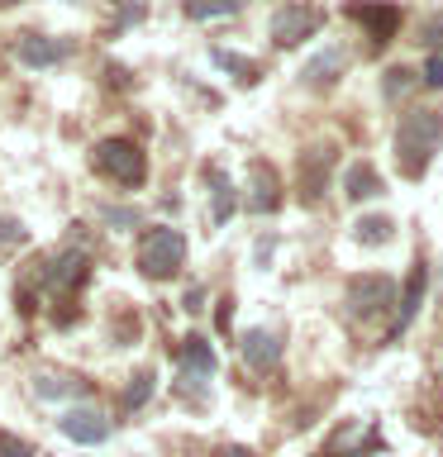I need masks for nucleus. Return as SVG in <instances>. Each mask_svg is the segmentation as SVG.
Returning a JSON list of instances; mask_svg holds the SVG:
<instances>
[{
  "instance_id": "nucleus-1",
  "label": "nucleus",
  "mask_w": 443,
  "mask_h": 457,
  "mask_svg": "<svg viewBox=\"0 0 443 457\" xmlns=\"http://www.w3.org/2000/svg\"><path fill=\"white\" fill-rule=\"evenodd\" d=\"M443 143V114L439 110H410L396 129V162H400V177L420 181L429 162H434Z\"/></svg>"
},
{
  "instance_id": "nucleus-2",
  "label": "nucleus",
  "mask_w": 443,
  "mask_h": 457,
  "mask_svg": "<svg viewBox=\"0 0 443 457\" xmlns=\"http://www.w3.org/2000/svg\"><path fill=\"white\" fill-rule=\"evenodd\" d=\"M181 262H186V234H181V228L157 224V228L143 234V243H138V271L148 281H171L181 271Z\"/></svg>"
},
{
  "instance_id": "nucleus-3",
  "label": "nucleus",
  "mask_w": 443,
  "mask_h": 457,
  "mask_svg": "<svg viewBox=\"0 0 443 457\" xmlns=\"http://www.w3.org/2000/svg\"><path fill=\"white\" fill-rule=\"evenodd\" d=\"M96 171L134 191V186L148 181V157H143V148L129 138H105V143H96Z\"/></svg>"
},
{
  "instance_id": "nucleus-4",
  "label": "nucleus",
  "mask_w": 443,
  "mask_h": 457,
  "mask_svg": "<svg viewBox=\"0 0 443 457\" xmlns=\"http://www.w3.org/2000/svg\"><path fill=\"white\" fill-rule=\"evenodd\" d=\"M343 295H348L353 320H377L381 310L396 305V281L386 277V271H363V277H348Z\"/></svg>"
},
{
  "instance_id": "nucleus-5",
  "label": "nucleus",
  "mask_w": 443,
  "mask_h": 457,
  "mask_svg": "<svg viewBox=\"0 0 443 457\" xmlns=\"http://www.w3.org/2000/svg\"><path fill=\"white\" fill-rule=\"evenodd\" d=\"M324 14L305 5V0H291V5H277V14H272V43L277 48H296V43H305L310 34H320Z\"/></svg>"
},
{
  "instance_id": "nucleus-6",
  "label": "nucleus",
  "mask_w": 443,
  "mask_h": 457,
  "mask_svg": "<svg viewBox=\"0 0 443 457\" xmlns=\"http://www.w3.org/2000/svg\"><path fill=\"white\" fill-rule=\"evenodd\" d=\"M339 162V148L334 143H314V148L300 153V200L314 205L324 191H329V171Z\"/></svg>"
},
{
  "instance_id": "nucleus-7",
  "label": "nucleus",
  "mask_w": 443,
  "mask_h": 457,
  "mask_svg": "<svg viewBox=\"0 0 443 457\" xmlns=\"http://www.w3.org/2000/svg\"><path fill=\"white\" fill-rule=\"evenodd\" d=\"M86 271H91V257H86L81 248H63L38 277H43V286H53V291L67 295V291H77V286L86 281Z\"/></svg>"
},
{
  "instance_id": "nucleus-8",
  "label": "nucleus",
  "mask_w": 443,
  "mask_h": 457,
  "mask_svg": "<svg viewBox=\"0 0 443 457\" xmlns=\"http://www.w3.org/2000/svg\"><path fill=\"white\" fill-rule=\"evenodd\" d=\"M348 14L372 34V43H391L396 29H400V10L396 5H381V0H353Z\"/></svg>"
},
{
  "instance_id": "nucleus-9",
  "label": "nucleus",
  "mask_w": 443,
  "mask_h": 457,
  "mask_svg": "<svg viewBox=\"0 0 443 457\" xmlns=\"http://www.w3.org/2000/svg\"><path fill=\"white\" fill-rule=\"evenodd\" d=\"M57 428H63L71 443H86V448H96V443H105V438H110V420H105L100 410H91V405L67 410L63 420H57Z\"/></svg>"
},
{
  "instance_id": "nucleus-10",
  "label": "nucleus",
  "mask_w": 443,
  "mask_h": 457,
  "mask_svg": "<svg viewBox=\"0 0 443 457\" xmlns=\"http://www.w3.org/2000/svg\"><path fill=\"white\" fill-rule=\"evenodd\" d=\"M343 71H348V53L343 48H324V53H314L305 67H300V81L310 86V91H329Z\"/></svg>"
},
{
  "instance_id": "nucleus-11",
  "label": "nucleus",
  "mask_w": 443,
  "mask_h": 457,
  "mask_svg": "<svg viewBox=\"0 0 443 457\" xmlns=\"http://www.w3.org/2000/svg\"><path fill=\"white\" fill-rule=\"evenodd\" d=\"M243 357L253 371H277L281 367V338L272 328H248L243 334Z\"/></svg>"
},
{
  "instance_id": "nucleus-12",
  "label": "nucleus",
  "mask_w": 443,
  "mask_h": 457,
  "mask_svg": "<svg viewBox=\"0 0 443 457\" xmlns=\"http://www.w3.org/2000/svg\"><path fill=\"white\" fill-rule=\"evenodd\" d=\"M71 43H57V38H43V34H24L20 38V62L24 67H57L67 62Z\"/></svg>"
},
{
  "instance_id": "nucleus-13",
  "label": "nucleus",
  "mask_w": 443,
  "mask_h": 457,
  "mask_svg": "<svg viewBox=\"0 0 443 457\" xmlns=\"http://www.w3.org/2000/svg\"><path fill=\"white\" fill-rule=\"evenodd\" d=\"M424 286H429V267H424V262H414V267H410V281H405V295L396 300V305H400V310H396V328H391L396 338L410 328L414 310H420V300H424Z\"/></svg>"
},
{
  "instance_id": "nucleus-14",
  "label": "nucleus",
  "mask_w": 443,
  "mask_h": 457,
  "mask_svg": "<svg viewBox=\"0 0 443 457\" xmlns=\"http://www.w3.org/2000/svg\"><path fill=\"white\" fill-rule=\"evenodd\" d=\"M181 367H186V381H196V386H205L214 377V353L200 334H191L181 343Z\"/></svg>"
},
{
  "instance_id": "nucleus-15",
  "label": "nucleus",
  "mask_w": 443,
  "mask_h": 457,
  "mask_svg": "<svg viewBox=\"0 0 443 457\" xmlns=\"http://www.w3.org/2000/svg\"><path fill=\"white\" fill-rule=\"evenodd\" d=\"M281 205V181H277V171L263 167V162H253V195H248V210L253 214H272Z\"/></svg>"
},
{
  "instance_id": "nucleus-16",
  "label": "nucleus",
  "mask_w": 443,
  "mask_h": 457,
  "mask_svg": "<svg viewBox=\"0 0 443 457\" xmlns=\"http://www.w3.org/2000/svg\"><path fill=\"white\" fill-rule=\"evenodd\" d=\"M34 391H38V400L86 395V377H77V371H34Z\"/></svg>"
},
{
  "instance_id": "nucleus-17",
  "label": "nucleus",
  "mask_w": 443,
  "mask_h": 457,
  "mask_svg": "<svg viewBox=\"0 0 443 457\" xmlns=\"http://www.w3.org/2000/svg\"><path fill=\"white\" fill-rule=\"evenodd\" d=\"M386 186H381V177H377V167L372 162H348V171H343V195L348 200H372V195H381Z\"/></svg>"
},
{
  "instance_id": "nucleus-18",
  "label": "nucleus",
  "mask_w": 443,
  "mask_h": 457,
  "mask_svg": "<svg viewBox=\"0 0 443 457\" xmlns=\"http://www.w3.org/2000/svg\"><path fill=\"white\" fill-rule=\"evenodd\" d=\"M205 181H210V195H214V224H224L229 214H234V205H238L234 181H229L220 167H205Z\"/></svg>"
},
{
  "instance_id": "nucleus-19",
  "label": "nucleus",
  "mask_w": 443,
  "mask_h": 457,
  "mask_svg": "<svg viewBox=\"0 0 443 457\" xmlns=\"http://www.w3.org/2000/svg\"><path fill=\"white\" fill-rule=\"evenodd\" d=\"M243 0H186V20H229V14H238Z\"/></svg>"
},
{
  "instance_id": "nucleus-20",
  "label": "nucleus",
  "mask_w": 443,
  "mask_h": 457,
  "mask_svg": "<svg viewBox=\"0 0 443 457\" xmlns=\"http://www.w3.org/2000/svg\"><path fill=\"white\" fill-rule=\"evenodd\" d=\"M391 228H396V224L386 220V214H363V220L353 224V238L372 248V243H386V238H391Z\"/></svg>"
},
{
  "instance_id": "nucleus-21",
  "label": "nucleus",
  "mask_w": 443,
  "mask_h": 457,
  "mask_svg": "<svg viewBox=\"0 0 443 457\" xmlns=\"http://www.w3.org/2000/svg\"><path fill=\"white\" fill-rule=\"evenodd\" d=\"M210 57H214V67L234 71V77H238L243 86H248V81H257V62H248V57H238V53H229V48H214Z\"/></svg>"
},
{
  "instance_id": "nucleus-22",
  "label": "nucleus",
  "mask_w": 443,
  "mask_h": 457,
  "mask_svg": "<svg viewBox=\"0 0 443 457\" xmlns=\"http://www.w3.org/2000/svg\"><path fill=\"white\" fill-rule=\"evenodd\" d=\"M410 86H414V71L410 67H391V71H386V81H381V96L386 100H400Z\"/></svg>"
},
{
  "instance_id": "nucleus-23",
  "label": "nucleus",
  "mask_w": 443,
  "mask_h": 457,
  "mask_svg": "<svg viewBox=\"0 0 443 457\" xmlns=\"http://www.w3.org/2000/svg\"><path fill=\"white\" fill-rule=\"evenodd\" d=\"M420 43H424V48H434V57L443 53V10L420 20Z\"/></svg>"
},
{
  "instance_id": "nucleus-24",
  "label": "nucleus",
  "mask_w": 443,
  "mask_h": 457,
  "mask_svg": "<svg viewBox=\"0 0 443 457\" xmlns=\"http://www.w3.org/2000/svg\"><path fill=\"white\" fill-rule=\"evenodd\" d=\"M153 381H157V377H153V371H138V377H134V386H129V391L120 395V400H124V410H138V405H143V400H148V395H153Z\"/></svg>"
},
{
  "instance_id": "nucleus-25",
  "label": "nucleus",
  "mask_w": 443,
  "mask_h": 457,
  "mask_svg": "<svg viewBox=\"0 0 443 457\" xmlns=\"http://www.w3.org/2000/svg\"><path fill=\"white\" fill-rule=\"evenodd\" d=\"M0 457H38L24 438H14L10 428H0Z\"/></svg>"
},
{
  "instance_id": "nucleus-26",
  "label": "nucleus",
  "mask_w": 443,
  "mask_h": 457,
  "mask_svg": "<svg viewBox=\"0 0 443 457\" xmlns=\"http://www.w3.org/2000/svg\"><path fill=\"white\" fill-rule=\"evenodd\" d=\"M143 214L134 210V205H105V224H120V228H129V224H138Z\"/></svg>"
},
{
  "instance_id": "nucleus-27",
  "label": "nucleus",
  "mask_w": 443,
  "mask_h": 457,
  "mask_svg": "<svg viewBox=\"0 0 443 457\" xmlns=\"http://www.w3.org/2000/svg\"><path fill=\"white\" fill-rule=\"evenodd\" d=\"M0 243H24V224L20 220H0Z\"/></svg>"
},
{
  "instance_id": "nucleus-28",
  "label": "nucleus",
  "mask_w": 443,
  "mask_h": 457,
  "mask_svg": "<svg viewBox=\"0 0 443 457\" xmlns=\"http://www.w3.org/2000/svg\"><path fill=\"white\" fill-rule=\"evenodd\" d=\"M424 86H434V91L443 86V57H429L424 62Z\"/></svg>"
},
{
  "instance_id": "nucleus-29",
  "label": "nucleus",
  "mask_w": 443,
  "mask_h": 457,
  "mask_svg": "<svg viewBox=\"0 0 443 457\" xmlns=\"http://www.w3.org/2000/svg\"><path fill=\"white\" fill-rule=\"evenodd\" d=\"M214 457H253V453H248V448H220Z\"/></svg>"
},
{
  "instance_id": "nucleus-30",
  "label": "nucleus",
  "mask_w": 443,
  "mask_h": 457,
  "mask_svg": "<svg viewBox=\"0 0 443 457\" xmlns=\"http://www.w3.org/2000/svg\"><path fill=\"white\" fill-rule=\"evenodd\" d=\"M0 5H24V0H0Z\"/></svg>"
}]
</instances>
